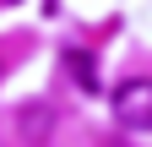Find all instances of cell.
Listing matches in <instances>:
<instances>
[{
  "instance_id": "obj_1",
  "label": "cell",
  "mask_w": 152,
  "mask_h": 147,
  "mask_svg": "<svg viewBox=\"0 0 152 147\" xmlns=\"http://www.w3.org/2000/svg\"><path fill=\"white\" fill-rule=\"evenodd\" d=\"M114 115L125 131H152V76H130L114 87Z\"/></svg>"
}]
</instances>
